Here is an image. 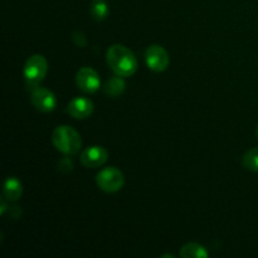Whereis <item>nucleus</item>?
Instances as JSON below:
<instances>
[{"mask_svg": "<svg viewBox=\"0 0 258 258\" xmlns=\"http://www.w3.org/2000/svg\"><path fill=\"white\" fill-rule=\"evenodd\" d=\"M76 83L85 93H95L101 87L100 76L91 67H82L78 70L76 75Z\"/></svg>", "mask_w": 258, "mask_h": 258, "instance_id": "obj_7", "label": "nucleus"}, {"mask_svg": "<svg viewBox=\"0 0 258 258\" xmlns=\"http://www.w3.org/2000/svg\"><path fill=\"white\" fill-rule=\"evenodd\" d=\"M180 256L184 258H207L208 252L198 243H186L181 247Z\"/></svg>", "mask_w": 258, "mask_h": 258, "instance_id": "obj_12", "label": "nucleus"}, {"mask_svg": "<svg viewBox=\"0 0 258 258\" xmlns=\"http://www.w3.org/2000/svg\"><path fill=\"white\" fill-rule=\"evenodd\" d=\"M243 166L251 171H257L258 173V148H252L244 154L243 156Z\"/></svg>", "mask_w": 258, "mask_h": 258, "instance_id": "obj_14", "label": "nucleus"}, {"mask_svg": "<svg viewBox=\"0 0 258 258\" xmlns=\"http://www.w3.org/2000/svg\"><path fill=\"white\" fill-rule=\"evenodd\" d=\"M67 112L76 120H83L93 112V102L86 97H75L67 105Z\"/></svg>", "mask_w": 258, "mask_h": 258, "instance_id": "obj_9", "label": "nucleus"}, {"mask_svg": "<svg viewBox=\"0 0 258 258\" xmlns=\"http://www.w3.org/2000/svg\"><path fill=\"white\" fill-rule=\"evenodd\" d=\"M106 59L111 70L121 77H130L138 70V59L135 54L123 44L111 45L106 54Z\"/></svg>", "mask_w": 258, "mask_h": 258, "instance_id": "obj_1", "label": "nucleus"}, {"mask_svg": "<svg viewBox=\"0 0 258 258\" xmlns=\"http://www.w3.org/2000/svg\"><path fill=\"white\" fill-rule=\"evenodd\" d=\"M23 73H24V80L28 87L32 90L38 87L48 73L47 59L42 54L30 55L25 62Z\"/></svg>", "mask_w": 258, "mask_h": 258, "instance_id": "obj_3", "label": "nucleus"}, {"mask_svg": "<svg viewBox=\"0 0 258 258\" xmlns=\"http://www.w3.org/2000/svg\"><path fill=\"white\" fill-rule=\"evenodd\" d=\"M30 101L33 106L42 112H52L57 107V98L54 93L48 88L39 87V86L32 90Z\"/></svg>", "mask_w": 258, "mask_h": 258, "instance_id": "obj_6", "label": "nucleus"}, {"mask_svg": "<svg viewBox=\"0 0 258 258\" xmlns=\"http://www.w3.org/2000/svg\"><path fill=\"white\" fill-rule=\"evenodd\" d=\"M96 181L101 190L106 191V193H117L123 188L125 178L120 169H117L116 166H108V168L102 169L97 174Z\"/></svg>", "mask_w": 258, "mask_h": 258, "instance_id": "obj_4", "label": "nucleus"}, {"mask_svg": "<svg viewBox=\"0 0 258 258\" xmlns=\"http://www.w3.org/2000/svg\"><path fill=\"white\" fill-rule=\"evenodd\" d=\"M22 183L17 178H8L3 188V197L9 202H17L22 197Z\"/></svg>", "mask_w": 258, "mask_h": 258, "instance_id": "obj_10", "label": "nucleus"}, {"mask_svg": "<svg viewBox=\"0 0 258 258\" xmlns=\"http://www.w3.org/2000/svg\"><path fill=\"white\" fill-rule=\"evenodd\" d=\"M81 163L86 168H101L107 161L108 153L103 146H88L81 154Z\"/></svg>", "mask_w": 258, "mask_h": 258, "instance_id": "obj_8", "label": "nucleus"}, {"mask_svg": "<svg viewBox=\"0 0 258 258\" xmlns=\"http://www.w3.org/2000/svg\"><path fill=\"white\" fill-rule=\"evenodd\" d=\"M72 40L77 47L85 48L86 44H87V39H86L85 34L81 32H73L72 34Z\"/></svg>", "mask_w": 258, "mask_h": 258, "instance_id": "obj_15", "label": "nucleus"}, {"mask_svg": "<svg viewBox=\"0 0 258 258\" xmlns=\"http://www.w3.org/2000/svg\"><path fill=\"white\" fill-rule=\"evenodd\" d=\"M144 57H145L148 67L154 72H163L169 67V63H170L168 52L161 45L158 44L149 45L146 48Z\"/></svg>", "mask_w": 258, "mask_h": 258, "instance_id": "obj_5", "label": "nucleus"}, {"mask_svg": "<svg viewBox=\"0 0 258 258\" xmlns=\"http://www.w3.org/2000/svg\"><path fill=\"white\" fill-rule=\"evenodd\" d=\"M90 13L92 18L97 22L106 19L108 15V4L106 0H92L90 5Z\"/></svg>", "mask_w": 258, "mask_h": 258, "instance_id": "obj_13", "label": "nucleus"}, {"mask_svg": "<svg viewBox=\"0 0 258 258\" xmlns=\"http://www.w3.org/2000/svg\"><path fill=\"white\" fill-rule=\"evenodd\" d=\"M257 136H258V127H257Z\"/></svg>", "mask_w": 258, "mask_h": 258, "instance_id": "obj_17", "label": "nucleus"}, {"mask_svg": "<svg viewBox=\"0 0 258 258\" xmlns=\"http://www.w3.org/2000/svg\"><path fill=\"white\" fill-rule=\"evenodd\" d=\"M59 170L64 171V173H68V171L72 170V161H71L68 158H66V159H63V160H60Z\"/></svg>", "mask_w": 258, "mask_h": 258, "instance_id": "obj_16", "label": "nucleus"}, {"mask_svg": "<svg viewBox=\"0 0 258 258\" xmlns=\"http://www.w3.org/2000/svg\"><path fill=\"white\" fill-rule=\"evenodd\" d=\"M126 88V83L121 76L116 75L113 77L108 78L103 85V92L106 95L111 96V97H117V96L122 95L123 91Z\"/></svg>", "mask_w": 258, "mask_h": 258, "instance_id": "obj_11", "label": "nucleus"}, {"mask_svg": "<svg viewBox=\"0 0 258 258\" xmlns=\"http://www.w3.org/2000/svg\"><path fill=\"white\" fill-rule=\"evenodd\" d=\"M52 141L57 150L66 155H75L80 151L82 140L75 128L70 126H59L53 131Z\"/></svg>", "mask_w": 258, "mask_h": 258, "instance_id": "obj_2", "label": "nucleus"}]
</instances>
